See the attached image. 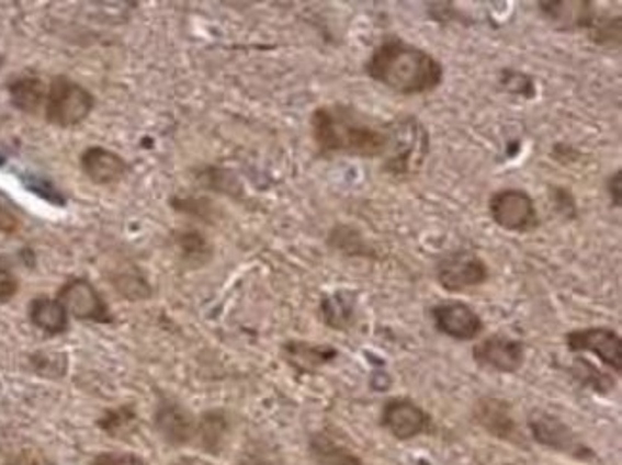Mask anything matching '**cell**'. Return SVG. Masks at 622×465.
Masks as SVG:
<instances>
[{
    "label": "cell",
    "instance_id": "cell-1",
    "mask_svg": "<svg viewBox=\"0 0 622 465\" xmlns=\"http://www.w3.org/2000/svg\"><path fill=\"white\" fill-rule=\"evenodd\" d=\"M366 76L398 97H423L436 92L444 81L443 61L405 38L389 37L370 54Z\"/></svg>",
    "mask_w": 622,
    "mask_h": 465
},
{
    "label": "cell",
    "instance_id": "cell-2",
    "mask_svg": "<svg viewBox=\"0 0 622 465\" xmlns=\"http://www.w3.org/2000/svg\"><path fill=\"white\" fill-rule=\"evenodd\" d=\"M310 133L318 154L324 158L331 156H353V158L375 159L387 156L389 133L387 125L357 112L351 105H320L310 115Z\"/></svg>",
    "mask_w": 622,
    "mask_h": 465
},
{
    "label": "cell",
    "instance_id": "cell-3",
    "mask_svg": "<svg viewBox=\"0 0 622 465\" xmlns=\"http://www.w3.org/2000/svg\"><path fill=\"white\" fill-rule=\"evenodd\" d=\"M389 150L383 171L395 179H410L418 174L429 154L428 128L412 115H400L387 123Z\"/></svg>",
    "mask_w": 622,
    "mask_h": 465
},
{
    "label": "cell",
    "instance_id": "cell-4",
    "mask_svg": "<svg viewBox=\"0 0 622 465\" xmlns=\"http://www.w3.org/2000/svg\"><path fill=\"white\" fill-rule=\"evenodd\" d=\"M94 110V97L83 84L66 76L54 77L48 84L45 100V117L58 128L81 125Z\"/></svg>",
    "mask_w": 622,
    "mask_h": 465
},
{
    "label": "cell",
    "instance_id": "cell-5",
    "mask_svg": "<svg viewBox=\"0 0 622 465\" xmlns=\"http://www.w3.org/2000/svg\"><path fill=\"white\" fill-rule=\"evenodd\" d=\"M488 213L496 226L506 232H533L540 226L533 195L521 188H502L488 200Z\"/></svg>",
    "mask_w": 622,
    "mask_h": 465
},
{
    "label": "cell",
    "instance_id": "cell-6",
    "mask_svg": "<svg viewBox=\"0 0 622 465\" xmlns=\"http://www.w3.org/2000/svg\"><path fill=\"white\" fill-rule=\"evenodd\" d=\"M439 285L450 293H462L487 282L490 272L477 253L460 249L444 256L436 266Z\"/></svg>",
    "mask_w": 622,
    "mask_h": 465
},
{
    "label": "cell",
    "instance_id": "cell-7",
    "mask_svg": "<svg viewBox=\"0 0 622 465\" xmlns=\"http://www.w3.org/2000/svg\"><path fill=\"white\" fill-rule=\"evenodd\" d=\"M529 429L533 433L534 441L546 449L569 454L577 460H588L593 456V452L583 444L577 433L557 416L536 410L529 416Z\"/></svg>",
    "mask_w": 622,
    "mask_h": 465
},
{
    "label": "cell",
    "instance_id": "cell-8",
    "mask_svg": "<svg viewBox=\"0 0 622 465\" xmlns=\"http://www.w3.org/2000/svg\"><path fill=\"white\" fill-rule=\"evenodd\" d=\"M69 316L84 322L112 324L113 315L104 297L89 280L71 279L61 285L58 297Z\"/></svg>",
    "mask_w": 622,
    "mask_h": 465
},
{
    "label": "cell",
    "instance_id": "cell-9",
    "mask_svg": "<svg viewBox=\"0 0 622 465\" xmlns=\"http://www.w3.org/2000/svg\"><path fill=\"white\" fill-rule=\"evenodd\" d=\"M382 428L398 441H410L429 433L433 418L410 398H391L383 405Z\"/></svg>",
    "mask_w": 622,
    "mask_h": 465
},
{
    "label": "cell",
    "instance_id": "cell-10",
    "mask_svg": "<svg viewBox=\"0 0 622 465\" xmlns=\"http://www.w3.org/2000/svg\"><path fill=\"white\" fill-rule=\"evenodd\" d=\"M570 353H592L615 374H622L621 336L611 328H585L567 333L565 338Z\"/></svg>",
    "mask_w": 622,
    "mask_h": 465
},
{
    "label": "cell",
    "instance_id": "cell-11",
    "mask_svg": "<svg viewBox=\"0 0 622 465\" xmlns=\"http://www.w3.org/2000/svg\"><path fill=\"white\" fill-rule=\"evenodd\" d=\"M473 361L498 374H516L525 362V345L519 339L496 333L473 347Z\"/></svg>",
    "mask_w": 622,
    "mask_h": 465
},
{
    "label": "cell",
    "instance_id": "cell-12",
    "mask_svg": "<svg viewBox=\"0 0 622 465\" xmlns=\"http://www.w3.org/2000/svg\"><path fill=\"white\" fill-rule=\"evenodd\" d=\"M437 331L454 341H473L479 338L485 324L470 305L462 300H446L431 310Z\"/></svg>",
    "mask_w": 622,
    "mask_h": 465
},
{
    "label": "cell",
    "instance_id": "cell-13",
    "mask_svg": "<svg viewBox=\"0 0 622 465\" xmlns=\"http://www.w3.org/2000/svg\"><path fill=\"white\" fill-rule=\"evenodd\" d=\"M539 10L547 22L563 31H590L600 18V10L590 0L539 2Z\"/></svg>",
    "mask_w": 622,
    "mask_h": 465
},
{
    "label": "cell",
    "instance_id": "cell-14",
    "mask_svg": "<svg viewBox=\"0 0 622 465\" xmlns=\"http://www.w3.org/2000/svg\"><path fill=\"white\" fill-rule=\"evenodd\" d=\"M81 169L90 182L98 186H112L125 179L128 163L115 151L102 146H90L81 156Z\"/></svg>",
    "mask_w": 622,
    "mask_h": 465
},
{
    "label": "cell",
    "instance_id": "cell-15",
    "mask_svg": "<svg viewBox=\"0 0 622 465\" xmlns=\"http://www.w3.org/2000/svg\"><path fill=\"white\" fill-rule=\"evenodd\" d=\"M473 420L479 428L485 429L488 435L496 436V439L511 441L518 435V426L511 413V405L502 398H479L473 408Z\"/></svg>",
    "mask_w": 622,
    "mask_h": 465
},
{
    "label": "cell",
    "instance_id": "cell-16",
    "mask_svg": "<svg viewBox=\"0 0 622 465\" xmlns=\"http://www.w3.org/2000/svg\"><path fill=\"white\" fill-rule=\"evenodd\" d=\"M197 421L188 412L184 406L173 400H163L156 410V429L167 443L173 446H182L195 439Z\"/></svg>",
    "mask_w": 622,
    "mask_h": 465
},
{
    "label": "cell",
    "instance_id": "cell-17",
    "mask_svg": "<svg viewBox=\"0 0 622 465\" xmlns=\"http://www.w3.org/2000/svg\"><path fill=\"white\" fill-rule=\"evenodd\" d=\"M285 362L299 374H315L316 370L338 359V351L330 345H313L308 341H287L284 345Z\"/></svg>",
    "mask_w": 622,
    "mask_h": 465
},
{
    "label": "cell",
    "instance_id": "cell-18",
    "mask_svg": "<svg viewBox=\"0 0 622 465\" xmlns=\"http://www.w3.org/2000/svg\"><path fill=\"white\" fill-rule=\"evenodd\" d=\"M357 293L346 290L326 295L320 303L323 322L331 330H349L357 320Z\"/></svg>",
    "mask_w": 622,
    "mask_h": 465
},
{
    "label": "cell",
    "instance_id": "cell-19",
    "mask_svg": "<svg viewBox=\"0 0 622 465\" xmlns=\"http://www.w3.org/2000/svg\"><path fill=\"white\" fill-rule=\"evenodd\" d=\"M30 320L35 328L45 331L48 336H60L69 326L68 310L60 300L50 297H37L31 300Z\"/></svg>",
    "mask_w": 622,
    "mask_h": 465
},
{
    "label": "cell",
    "instance_id": "cell-20",
    "mask_svg": "<svg viewBox=\"0 0 622 465\" xmlns=\"http://www.w3.org/2000/svg\"><path fill=\"white\" fill-rule=\"evenodd\" d=\"M8 92H10L12 104L20 112L37 113L45 105L48 89L38 77L22 76L8 84Z\"/></svg>",
    "mask_w": 622,
    "mask_h": 465
},
{
    "label": "cell",
    "instance_id": "cell-21",
    "mask_svg": "<svg viewBox=\"0 0 622 465\" xmlns=\"http://www.w3.org/2000/svg\"><path fill=\"white\" fill-rule=\"evenodd\" d=\"M310 454L320 465H364V462L346 444L339 443L328 433H315L310 436Z\"/></svg>",
    "mask_w": 622,
    "mask_h": 465
},
{
    "label": "cell",
    "instance_id": "cell-22",
    "mask_svg": "<svg viewBox=\"0 0 622 465\" xmlns=\"http://www.w3.org/2000/svg\"><path fill=\"white\" fill-rule=\"evenodd\" d=\"M177 246L180 249V256L192 266H203L210 263L213 257V248L210 241L197 230H182L177 234Z\"/></svg>",
    "mask_w": 622,
    "mask_h": 465
},
{
    "label": "cell",
    "instance_id": "cell-23",
    "mask_svg": "<svg viewBox=\"0 0 622 465\" xmlns=\"http://www.w3.org/2000/svg\"><path fill=\"white\" fill-rule=\"evenodd\" d=\"M226 431H228L226 416L217 410V412L203 413L202 420L197 421L195 436L200 439V444L205 451L217 452L223 439H225Z\"/></svg>",
    "mask_w": 622,
    "mask_h": 465
},
{
    "label": "cell",
    "instance_id": "cell-24",
    "mask_svg": "<svg viewBox=\"0 0 622 465\" xmlns=\"http://www.w3.org/2000/svg\"><path fill=\"white\" fill-rule=\"evenodd\" d=\"M588 37L592 38L598 46L619 48L622 38L621 15L613 18V15L600 14L592 30L588 31Z\"/></svg>",
    "mask_w": 622,
    "mask_h": 465
},
{
    "label": "cell",
    "instance_id": "cell-25",
    "mask_svg": "<svg viewBox=\"0 0 622 465\" xmlns=\"http://www.w3.org/2000/svg\"><path fill=\"white\" fill-rule=\"evenodd\" d=\"M328 241H330L331 248L338 249L346 256L366 257L370 253V248H367L364 238L351 226H336L331 230Z\"/></svg>",
    "mask_w": 622,
    "mask_h": 465
},
{
    "label": "cell",
    "instance_id": "cell-26",
    "mask_svg": "<svg viewBox=\"0 0 622 465\" xmlns=\"http://www.w3.org/2000/svg\"><path fill=\"white\" fill-rule=\"evenodd\" d=\"M573 375L577 377L580 385H585V387H590V389L596 390V393H609V390L615 387V382H613V377H609L608 374H603L601 370L596 368L592 362L580 361L577 359L575 362V366L570 368Z\"/></svg>",
    "mask_w": 622,
    "mask_h": 465
},
{
    "label": "cell",
    "instance_id": "cell-27",
    "mask_svg": "<svg viewBox=\"0 0 622 465\" xmlns=\"http://www.w3.org/2000/svg\"><path fill=\"white\" fill-rule=\"evenodd\" d=\"M133 423H136V413L128 406H123V408H117V410H110L104 418H100V428L104 429L105 433H110L112 436L121 435L125 429L133 428Z\"/></svg>",
    "mask_w": 622,
    "mask_h": 465
},
{
    "label": "cell",
    "instance_id": "cell-28",
    "mask_svg": "<svg viewBox=\"0 0 622 465\" xmlns=\"http://www.w3.org/2000/svg\"><path fill=\"white\" fill-rule=\"evenodd\" d=\"M550 197L555 203V209L559 211L567 220L578 217L577 200L569 188L554 186L550 190Z\"/></svg>",
    "mask_w": 622,
    "mask_h": 465
},
{
    "label": "cell",
    "instance_id": "cell-29",
    "mask_svg": "<svg viewBox=\"0 0 622 465\" xmlns=\"http://www.w3.org/2000/svg\"><path fill=\"white\" fill-rule=\"evenodd\" d=\"M18 290H20V282L15 279L14 272L0 261V303L12 299Z\"/></svg>",
    "mask_w": 622,
    "mask_h": 465
},
{
    "label": "cell",
    "instance_id": "cell-30",
    "mask_svg": "<svg viewBox=\"0 0 622 465\" xmlns=\"http://www.w3.org/2000/svg\"><path fill=\"white\" fill-rule=\"evenodd\" d=\"M92 465H148L135 454H120V452H105L94 460Z\"/></svg>",
    "mask_w": 622,
    "mask_h": 465
},
{
    "label": "cell",
    "instance_id": "cell-31",
    "mask_svg": "<svg viewBox=\"0 0 622 465\" xmlns=\"http://www.w3.org/2000/svg\"><path fill=\"white\" fill-rule=\"evenodd\" d=\"M621 171H615V173H611V177L608 179V195L609 200H611V205L613 207H621Z\"/></svg>",
    "mask_w": 622,
    "mask_h": 465
},
{
    "label": "cell",
    "instance_id": "cell-32",
    "mask_svg": "<svg viewBox=\"0 0 622 465\" xmlns=\"http://www.w3.org/2000/svg\"><path fill=\"white\" fill-rule=\"evenodd\" d=\"M18 228H20L18 217L0 205V234H14Z\"/></svg>",
    "mask_w": 622,
    "mask_h": 465
},
{
    "label": "cell",
    "instance_id": "cell-33",
    "mask_svg": "<svg viewBox=\"0 0 622 465\" xmlns=\"http://www.w3.org/2000/svg\"><path fill=\"white\" fill-rule=\"evenodd\" d=\"M174 465H190V464H174Z\"/></svg>",
    "mask_w": 622,
    "mask_h": 465
}]
</instances>
